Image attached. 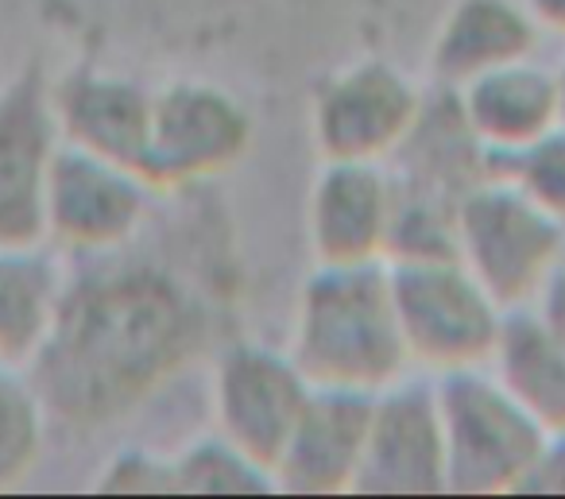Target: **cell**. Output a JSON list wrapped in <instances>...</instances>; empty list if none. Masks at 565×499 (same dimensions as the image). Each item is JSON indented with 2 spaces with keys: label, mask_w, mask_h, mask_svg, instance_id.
<instances>
[{
  "label": "cell",
  "mask_w": 565,
  "mask_h": 499,
  "mask_svg": "<svg viewBox=\"0 0 565 499\" xmlns=\"http://www.w3.org/2000/svg\"><path fill=\"white\" fill-rule=\"evenodd\" d=\"M523 4L542 32H554L565 40V0H523Z\"/></svg>",
  "instance_id": "cell-25"
},
{
  "label": "cell",
  "mask_w": 565,
  "mask_h": 499,
  "mask_svg": "<svg viewBox=\"0 0 565 499\" xmlns=\"http://www.w3.org/2000/svg\"><path fill=\"white\" fill-rule=\"evenodd\" d=\"M58 144L51 82L32 63L0 89V244H47L43 194Z\"/></svg>",
  "instance_id": "cell-11"
},
{
  "label": "cell",
  "mask_w": 565,
  "mask_h": 499,
  "mask_svg": "<svg viewBox=\"0 0 565 499\" xmlns=\"http://www.w3.org/2000/svg\"><path fill=\"white\" fill-rule=\"evenodd\" d=\"M542 28L523 0H454L434 28L426 66L438 89H457L480 74L539 51Z\"/></svg>",
  "instance_id": "cell-15"
},
{
  "label": "cell",
  "mask_w": 565,
  "mask_h": 499,
  "mask_svg": "<svg viewBox=\"0 0 565 499\" xmlns=\"http://www.w3.org/2000/svg\"><path fill=\"white\" fill-rule=\"evenodd\" d=\"M457 259L503 310L531 306L565 264V225L503 174H484L457 202Z\"/></svg>",
  "instance_id": "cell-4"
},
{
  "label": "cell",
  "mask_w": 565,
  "mask_h": 499,
  "mask_svg": "<svg viewBox=\"0 0 565 499\" xmlns=\"http://www.w3.org/2000/svg\"><path fill=\"white\" fill-rule=\"evenodd\" d=\"M531 306L542 314V318H546V326L565 341V264H562V272L546 283V290H542Z\"/></svg>",
  "instance_id": "cell-24"
},
{
  "label": "cell",
  "mask_w": 565,
  "mask_h": 499,
  "mask_svg": "<svg viewBox=\"0 0 565 499\" xmlns=\"http://www.w3.org/2000/svg\"><path fill=\"white\" fill-rule=\"evenodd\" d=\"M492 171L511 179L542 213L565 225V128H550L526 148L492 159Z\"/></svg>",
  "instance_id": "cell-21"
},
{
  "label": "cell",
  "mask_w": 565,
  "mask_h": 499,
  "mask_svg": "<svg viewBox=\"0 0 565 499\" xmlns=\"http://www.w3.org/2000/svg\"><path fill=\"white\" fill-rule=\"evenodd\" d=\"M554 74H557V128H565V63Z\"/></svg>",
  "instance_id": "cell-26"
},
{
  "label": "cell",
  "mask_w": 565,
  "mask_h": 499,
  "mask_svg": "<svg viewBox=\"0 0 565 499\" xmlns=\"http://www.w3.org/2000/svg\"><path fill=\"white\" fill-rule=\"evenodd\" d=\"M94 491L102 496H179L174 460L140 449V445H125L94 476Z\"/></svg>",
  "instance_id": "cell-22"
},
{
  "label": "cell",
  "mask_w": 565,
  "mask_h": 499,
  "mask_svg": "<svg viewBox=\"0 0 565 499\" xmlns=\"http://www.w3.org/2000/svg\"><path fill=\"white\" fill-rule=\"evenodd\" d=\"M492 372L531 406L550 434L565 429V341L534 306L508 310L492 352Z\"/></svg>",
  "instance_id": "cell-18"
},
{
  "label": "cell",
  "mask_w": 565,
  "mask_h": 499,
  "mask_svg": "<svg viewBox=\"0 0 565 499\" xmlns=\"http://www.w3.org/2000/svg\"><path fill=\"white\" fill-rule=\"evenodd\" d=\"M205 318L159 267H117L66 287L51 337L32 360L47 414L78 426L136 411L202 349Z\"/></svg>",
  "instance_id": "cell-1"
},
{
  "label": "cell",
  "mask_w": 565,
  "mask_h": 499,
  "mask_svg": "<svg viewBox=\"0 0 565 499\" xmlns=\"http://www.w3.org/2000/svg\"><path fill=\"white\" fill-rule=\"evenodd\" d=\"M353 496H449L434 375H403L372 395L369 442Z\"/></svg>",
  "instance_id": "cell-10"
},
{
  "label": "cell",
  "mask_w": 565,
  "mask_h": 499,
  "mask_svg": "<svg viewBox=\"0 0 565 499\" xmlns=\"http://www.w3.org/2000/svg\"><path fill=\"white\" fill-rule=\"evenodd\" d=\"M174 480L179 496H271L275 476L267 465L221 437L217 429L194 437L174 453Z\"/></svg>",
  "instance_id": "cell-20"
},
{
  "label": "cell",
  "mask_w": 565,
  "mask_h": 499,
  "mask_svg": "<svg viewBox=\"0 0 565 499\" xmlns=\"http://www.w3.org/2000/svg\"><path fill=\"white\" fill-rule=\"evenodd\" d=\"M287 352L315 387L384 391L411 372L387 264H315L295 298Z\"/></svg>",
  "instance_id": "cell-2"
},
{
  "label": "cell",
  "mask_w": 565,
  "mask_h": 499,
  "mask_svg": "<svg viewBox=\"0 0 565 499\" xmlns=\"http://www.w3.org/2000/svg\"><path fill=\"white\" fill-rule=\"evenodd\" d=\"M51 109L63 144L140 171L151 128V89L128 74L78 66L51 86ZM143 179V174H140Z\"/></svg>",
  "instance_id": "cell-14"
},
{
  "label": "cell",
  "mask_w": 565,
  "mask_h": 499,
  "mask_svg": "<svg viewBox=\"0 0 565 499\" xmlns=\"http://www.w3.org/2000/svg\"><path fill=\"white\" fill-rule=\"evenodd\" d=\"M256 140L248 105L210 78H171L151 89V128L143 151V182L151 190H182L228 174Z\"/></svg>",
  "instance_id": "cell-6"
},
{
  "label": "cell",
  "mask_w": 565,
  "mask_h": 499,
  "mask_svg": "<svg viewBox=\"0 0 565 499\" xmlns=\"http://www.w3.org/2000/svg\"><path fill=\"white\" fill-rule=\"evenodd\" d=\"M392 221V167L322 159L307 202V241L315 264H387Z\"/></svg>",
  "instance_id": "cell-12"
},
{
  "label": "cell",
  "mask_w": 565,
  "mask_h": 499,
  "mask_svg": "<svg viewBox=\"0 0 565 499\" xmlns=\"http://www.w3.org/2000/svg\"><path fill=\"white\" fill-rule=\"evenodd\" d=\"M315 383L287 349L233 341L210 375L213 429L271 468L307 406Z\"/></svg>",
  "instance_id": "cell-9"
},
{
  "label": "cell",
  "mask_w": 565,
  "mask_h": 499,
  "mask_svg": "<svg viewBox=\"0 0 565 499\" xmlns=\"http://www.w3.org/2000/svg\"><path fill=\"white\" fill-rule=\"evenodd\" d=\"M387 279L411 368L441 375L492 364L508 310L461 259H392Z\"/></svg>",
  "instance_id": "cell-5"
},
{
  "label": "cell",
  "mask_w": 565,
  "mask_h": 499,
  "mask_svg": "<svg viewBox=\"0 0 565 499\" xmlns=\"http://www.w3.org/2000/svg\"><path fill=\"white\" fill-rule=\"evenodd\" d=\"M523 491H531V496H565V429H554L546 437V449H542Z\"/></svg>",
  "instance_id": "cell-23"
},
{
  "label": "cell",
  "mask_w": 565,
  "mask_h": 499,
  "mask_svg": "<svg viewBox=\"0 0 565 499\" xmlns=\"http://www.w3.org/2000/svg\"><path fill=\"white\" fill-rule=\"evenodd\" d=\"M469 132L492 159L526 148L557 128V74L531 59H515L454 89Z\"/></svg>",
  "instance_id": "cell-16"
},
{
  "label": "cell",
  "mask_w": 565,
  "mask_h": 499,
  "mask_svg": "<svg viewBox=\"0 0 565 499\" xmlns=\"http://www.w3.org/2000/svg\"><path fill=\"white\" fill-rule=\"evenodd\" d=\"M372 395L345 387H315L275 457V491L287 496H353L369 442Z\"/></svg>",
  "instance_id": "cell-13"
},
{
  "label": "cell",
  "mask_w": 565,
  "mask_h": 499,
  "mask_svg": "<svg viewBox=\"0 0 565 499\" xmlns=\"http://www.w3.org/2000/svg\"><path fill=\"white\" fill-rule=\"evenodd\" d=\"M426 94L403 66L356 59L322 78L310 102V140L322 159L392 163L423 117Z\"/></svg>",
  "instance_id": "cell-7"
},
{
  "label": "cell",
  "mask_w": 565,
  "mask_h": 499,
  "mask_svg": "<svg viewBox=\"0 0 565 499\" xmlns=\"http://www.w3.org/2000/svg\"><path fill=\"white\" fill-rule=\"evenodd\" d=\"M151 194L132 167L58 144L43 194V241L74 256H109L136 241Z\"/></svg>",
  "instance_id": "cell-8"
},
{
  "label": "cell",
  "mask_w": 565,
  "mask_h": 499,
  "mask_svg": "<svg viewBox=\"0 0 565 499\" xmlns=\"http://www.w3.org/2000/svg\"><path fill=\"white\" fill-rule=\"evenodd\" d=\"M446 437L449 496H519L550 429L492 372V364L434 375Z\"/></svg>",
  "instance_id": "cell-3"
},
{
  "label": "cell",
  "mask_w": 565,
  "mask_h": 499,
  "mask_svg": "<svg viewBox=\"0 0 565 499\" xmlns=\"http://www.w3.org/2000/svg\"><path fill=\"white\" fill-rule=\"evenodd\" d=\"M66 275L47 244H0V360L32 364L51 337Z\"/></svg>",
  "instance_id": "cell-17"
},
{
  "label": "cell",
  "mask_w": 565,
  "mask_h": 499,
  "mask_svg": "<svg viewBox=\"0 0 565 499\" xmlns=\"http://www.w3.org/2000/svg\"><path fill=\"white\" fill-rule=\"evenodd\" d=\"M47 442V403L24 364L0 360V491L35 473Z\"/></svg>",
  "instance_id": "cell-19"
}]
</instances>
